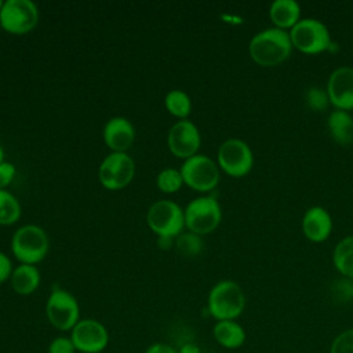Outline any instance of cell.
<instances>
[{
	"instance_id": "2",
	"label": "cell",
	"mask_w": 353,
	"mask_h": 353,
	"mask_svg": "<svg viewBox=\"0 0 353 353\" xmlns=\"http://www.w3.org/2000/svg\"><path fill=\"white\" fill-rule=\"evenodd\" d=\"M245 309V294L233 280H221L212 285L207 296V310L212 319L237 320Z\"/></svg>"
},
{
	"instance_id": "8",
	"label": "cell",
	"mask_w": 353,
	"mask_h": 353,
	"mask_svg": "<svg viewBox=\"0 0 353 353\" xmlns=\"http://www.w3.org/2000/svg\"><path fill=\"white\" fill-rule=\"evenodd\" d=\"M179 171L183 183L201 193L215 189L221 178L218 164L211 157L199 153L186 159Z\"/></svg>"
},
{
	"instance_id": "15",
	"label": "cell",
	"mask_w": 353,
	"mask_h": 353,
	"mask_svg": "<svg viewBox=\"0 0 353 353\" xmlns=\"http://www.w3.org/2000/svg\"><path fill=\"white\" fill-rule=\"evenodd\" d=\"M135 139V128L132 123L121 116L112 117L103 127V141L112 152L124 153L131 148Z\"/></svg>"
},
{
	"instance_id": "28",
	"label": "cell",
	"mask_w": 353,
	"mask_h": 353,
	"mask_svg": "<svg viewBox=\"0 0 353 353\" xmlns=\"http://www.w3.org/2000/svg\"><path fill=\"white\" fill-rule=\"evenodd\" d=\"M306 105L314 110V112H323L330 105V99L325 90H321L319 87H312L306 91Z\"/></svg>"
},
{
	"instance_id": "22",
	"label": "cell",
	"mask_w": 353,
	"mask_h": 353,
	"mask_svg": "<svg viewBox=\"0 0 353 353\" xmlns=\"http://www.w3.org/2000/svg\"><path fill=\"white\" fill-rule=\"evenodd\" d=\"M165 109L170 114L178 117L179 120L186 119L192 112L190 97L182 90H171L164 98Z\"/></svg>"
},
{
	"instance_id": "19",
	"label": "cell",
	"mask_w": 353,
	"mask_h": 353,
	"mask_svg": "<svg viewBox=\"0 0 353 353\" xmlns=\"http://www.w3.org/2000/svg\"><path fill=\"white\" fill-rule=\"evenodd\" d=\"M327 128L336 143L345 146L353 142V116L349 112L332 110L327 119Z\"/></svg>"
},
{
	"instance_id": "18",
	"label": "cell",
	"mask_w": 353,
	"mask_h": 353,
	"mask_svg": "<svg viewBox=\"0 0 353 353\" xmlns=\"http://www.w3.org/2000/svg\"><path fill=\"white\" fill-rule=\"evenodd\" d=\"M269 18L274 28L290 32L302 19L301 6L295 0H276L270 4Z\"/></svg>"
},
{
	"instance_id": "6",
	"label": "cell",
	"mask_w": 353,
	"mask_h": 353,
	"mask_svg": "<svg viewBox=\"0 0 353 353\" xmlns=\"http://www.w3.org/2000/svg\"><path fill=\"white\" fill-rule=\"evenodd\" d=\"M185 228L199 236L214 232L222 221V210L214 196H200L183 208Z\"/></svg>"
},
{
	"instance_id": "30",
	"label": "cell",
	"mask_w": 353,
	"mask_h": 353,
	"mask_svg": "<svg viewBox=\"0 0 353 353\" xmlns=\"http://www.w3.org/2000/svg\"><path fill=\"white\" fill-rule=\"evenodd\" d=\"M17 168L10 161H3L0 164V189L7 188L15 178Z\"/></svg>"
},
{
	"instance_id": "9",
	"label": "cell",
	"mask_w": 353,
	"mask_h": 353,
	"mask_svg": "<svg viewBox=\"0 0 353 353\" xmlns=\"http://www.w3.org/2000/svg\"><path fill=\"white\" fill-rule=\"evenodd\" d=\"M216 164L229 176L243 178L254 167V154L247 142L239 138H229L218 149Z\"/></svg>"
},
{
	"instance_id": "14",
	"label": "cell",
	"mask_w": 353,
	"mask_h": 353,
	"mask_svg": "<svg viewBox=\"0 0 353 353\" xmlns=\"http://www.w3.org/2000/svg\"><path fill=\"white\" fill-rule=\"evenodd\" d=\"M325 91L330 105L339 110H353V68L339 66L327 80Z\"/></svg>"
},
{
	"instance_id": "21",
	"label": "cell",
	"mask_w": 353,
	"mask_h": 353,
	"mask_svg": "<svg viewBox=\"0 0 353 353\" xmlns=\"http://www.w3.org/2000/svg\"><path fill=\"white\" fill-rule=\"evenodd\" d=\"M332 263L342 277L353 280V236L338 241L332 252Z\"/></svg>"
},
{
	"instance_id": "20",
	"label": "cell",
	"mask_w": 353,
	"mask_h": 353,
	"mask_svg": "<svg viewBox=\"0 0 353 353\" xmlns=\"http://www.w3.org/2000/svg\"><path fill=\"white\" fill-rule=\"evenodd\" d=\"M11 287L19 295L33 294L41 281V276L36 265L21 263L11 273Z\"/></svg>"
},
{
	"instance_id": "13",
	"label": "cell",
	"mask_w": 353,
	"mask_h": 353,
	"mask_svg": "<svg viewBox=\"0 0 353 353\" xmlns=\"http://www.w3.org/2000/svg\"><path fill=\"white\" fill-rule=\"evenodd\" d=\"M201 143V135L197 125L188 120L176 121L167 134V146L178 159H189L197 154Z\"/></svg>"
},
{
	"instance_id": "4",
	"label": "cell",
	"mask_w": 353,
	"mask_h": 353,
	"mask_svg": "<svg viewBox=\"0 0 353 353\" xmlns=\"http://www.w3.org/2000/svg\"><path fill=\"white\" fill-rule=\"evenodd\" d=\"M48 250V236L37 225H23L12 234L11 251L21 263L36 265L46 258Z\"/></svg>"
},
{
	"instance_id": "26",
	"label": "cell",
	"mask_w": 353,
	"mask_h": 353,
	"mask_svg": "<svg viewBox=\"0 0 353 353\" xmlns=\"http://www.w3.org/2000/svg\"><path fill=\"white\" fill-rule=\"evenodd\" d=\"M331 298L336 303H346L353 299V280L342 277L331 284Z\"/></svg>"
},
{
	"instance_id": "3",
	"label": "cell",
	"mask_w": 353,
	"mask_h": 353,
	"mask_svg": "<svg viewBox=\"0 0 353 353\" xmlns=\"http://www.w3.org/2000/svg\"><path fill=\"white\" fill-rule=\"evenodd\" d=\"M150 230L159 237V243H170L185 228L183 210L171 200H159L150 205L146 214Z\"/></svg>"
},
{
	"instance_id": "7",
	"label": "cell",
	"mask_w": 353,
	"mask_h": 353,
	"mask_svg": "<svg viewBox=\"0 0 353 353\" xmlns=\"http://www.w3.org/2000/svg\"><path fill=\"white\" fill-rule=\"evenodd\" d=\"M46 316L58 331H72L80 320V306L74 295L63 288H54L46 302Z\"/></svg>"
},
{
	"instance_id": "16",
	"label": "cell",
	"mask_w": 353,
	"mask_h": 353,
	"mask_svg": "<svg viewBox=\"0 0 353 353\" xmlns=\"http://www.w3.org/2000/svg\"><path fill=\"white\" fill-rule=\"evenodd\" d=\"M302 232L312 243L325 241L332 232V218L330 212L320 205L307 208L302 216Z\"/></svg>"
},
{
	"instance_id": "10",
	"label": "cell",
	"mask_w": 353,
	"mask_h": 353,
	"mask_svg": "<svg viewBox=\"0 0 353 353\" xmlns=\"http://www.w3.org/2000/svg\"><path fill=\"white\" fill-rule=\"evenodd\" d=\"M39 8L32 0H6L0 11V25L11 34H25L36 28Z\"/></svg>"
},
{
	"instance_id": "17",
	"label": "cell",
	"mask_w": 353,
	"mask_h": 353,
	"mask_svg": "<svg viewBox=\"0 0 353 353\" xmlns=\"http://www.w3.org/2000/svg\"><path fill=\"white\" fill-rule=\"evenodd\" d=\"M212 336L219 346L236 350L245 343L247 332L237 320H221L215 321L212 327Z\"/></svg>"
},
{
	"instance_id": "29",
	"label": "cell",
	"mask_w": 353,
	"mask_h": 353,
	"mask_svg": "<svg viewBox=\"0 0 353 353\" xmlns=\"http://www.w3.org/2000/svg\"><path fill=\"white\" fill-rule=\"evenodd\" d=\"M76 347L70 336H57L54 338L47 347V353H76Z\"/></svg>"
},
{
	"instance_id": "25",
	"label": "cell",
	"mask_w": 353,
	"mask_h": 353,
	"mask_svg": "<svg viewBox=\"0 0 353 353\" xmlns=\"http://www.w3.org/2000/svg\"><path fill=\"white\" fill-rule=\"evenodd\" d=\"M175 245L178 248V251L186 256H194L199 255L203 251V240L201 236L192 233V232H186V233H181L176 237Z\"/></svg>"
},
{
	"instance_id": "11",
	"label": "cell",
	"mask_w": 353,
	"mask_h": 353,
	"mask_svg": "<svg viewBox=\"0 0 353 353\" xmlns=\"http://www.w3.org/2000/svg\"><path fill=\"white\" fill-rule=\"evenodd\" d=\"M135 163L125 152H112L99 165V181L108 190H120L134 178Z\"/></svg>"
},
{
	"instance_id": "1",
	"label": "cell",
	"mask_w": 353,
	"mask_h": 353,
	"mask_svg": "<svg viewBox=\"0 0 353 353\" xmlns=\"http://www.w3.org/2000/svg\"><path fill=\"white\" fill-rule=\"evenodd\" d=\"M294 47L290 33L277 28H268L252 36L248 44L251 59L263 68H273L287 61Z\"/></svg>"
},
{
	"instance_id": "34",
	"label": "cell",
	"mask_w": 353,
	"mask_h": 353,
	"mask_svg": "<svg viewBox=\"0 0 353 353\" xmlns=\"http://www.w3.org/2000/svg\"><path fill=\"white\" fill-rule=\"evenodd\" d=\"M4 161V149H3V146L0 145V164Z\"/></svg>"
},
{
	"instance_id": "5",
	"label": "cell",
	"mask_w": 353,
	"mask_h": 353,
	"mask_svg": "<svg viewBox=\"0 0 353 353\" xmlns=\"http://www.w3.org/2000/svg\"><path fill=\"white\" fill-rule=\"evenodd\" d=\"M288 33L292 47L306 55L321 54L332 46L328 28L314 18L301 19Z\"/></svg>"
},
{
	"instance_id": "31",
	"label": "cell",
	"mask_w": 353,
	"mask_h": 353,
	"mask_svg": "<svg viewBox=\"0 0 353 353\" xmlns=\"http://www.w3.org/2000/svg\"><path fill=\"white\" fill-rule=\"evenodd\" d=\"M11 273H12V263L10 258L3 251H0V284L4 283L7 279H10Z\"/></svg>"
},
{
	"instance_id": "32",
	"label": "cell",
	"mask_w": 353,
	"mask_h": 353,
	"mask_svg": "<svg viewBox=\"0 0 353 353\" xmlns=\"http://www.w3.org/2000/svg\"><path fill=\"white\" fill-rule=\"evenodd\" d=\"M143 353H179L178 349H175L174 346L164 343V342H154L152 345H149Z\"/></svg>"
},
{
	"instance_id": "24",
	"label": "cell",
	"mask_w": 353,
	"mask_h": 353,
	"mask_svg": "<svg viewBox=\"0 0 353 353\" xmlns=\"http://www.w3.org/2000/svg\"><path fill=\"white\" fill-rule=\"evenodd\" d=\"M156 183L163 193H175L183 185L182 174L179 170H175V168H164L159 172L156 178Z\"/></svg>"
},
{
	"instance_id": "12",
	"label": "cell",
	"mask_w": 353,
	"mask_h": 353,
	"mask_svg": "<svg viewBox=\"0 0 353 353\" xmlns=\"http://www.w3.org/2000/svg\"><path fill=\"white\" fill-rule=\"evenodd\" d=\"M70 339L80 353H101L108 347V328L95 319H80L70 331Z\"/></svg>"
},
{
	"instance_id": "23",
	"label": "cell",
	"mask_w": 353,
	"mask_h": 353,
	"mask_svg": "<svg viewBox=\"0 0 353 353\" xmlns=\"http://www.w3.org/2000/svg\"><path fill=\"white\" fill-rule=\"evenodd\" d=\"M21 204L18 199L6 189H0V225L15 223L21 216Z\"/></svg>"
},
{
	"instance_id": "35",
	"label": "cell",
	"mask_w": 353,
	"mask_h": 353,
	"mask_svg": "<svg viewBox=\"0 0 353 353\" xmlns=\"http://www.w3.org/2000/svg\"><path fill=\"white\" fill-rule=\"evenodd\" d=\"M3 4H4V1H3V0H0V11H1V7H3Z\"/></svg>"
},
{
	"instance_id": "33",
	"label": "cell",
	"mask_w": 353,
	"mask_h": 353,
	"mask_svg": "<svg viewBox=\"0 0 353 353\" xmlns=\"http://www.w3.org/2000/svg\"><path fill=\"white\" fill-rule=\"evenodd\" d=\"M179 353H203L200 346L194 342H185L178 347Z\"/></svg>"
},
{
	"instance_id": "27",
	"label": "cell",
	"mask_w": 353,
	"mask_h": 353,
	"mask_svg": "<svg viewBox=\"0 0 353 353\" xmlns=\"http://www.w3.org/2000/svg\"><path fill=\"white\" fill-rule=\"evenodd\" d=\"M328 353H353V328H346L336 334Z\"/></svg>"
}]
</instances>
